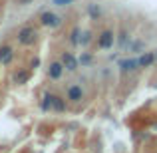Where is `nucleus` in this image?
<instances>
[{
	"mask_svg": "<svg viewBox=\"0 0 157 153\" xmlns=\"http://www.w3.org/2000/svg\"><path fill=\"white\" fill-rule=\"evenodd\" d=\"M44 109H56V111H64L66 109V101L62 100V98L58 96H52V94H48V96H44V103H42Z\"/></svg>",
	"mask_w": 157,
	"mask_h": 153,
	"instance_id": "f257e3e1",
	"label": "nucleus"
},
{
	"mask_svg": "<svg viewBox=\"0 0 157 153\" xmlns=\"http://www.w3.org/2000/svg\"><path fill=\"white\" fill-rule=\"evenodd\" d=\"M36 38H38V34H36L34 28H22L18 32V42L24 44V46H32L36 42Z\"/></svg>",
	"mask_w": 157,
	"mask_h": 153,
	"instance_id": "f03ea898",
	"label": "nucleus"
},
{
	"mask_svg": "<svg viewBox=\"0 0 157 153\" xmlns=\"http://www.w3.org/2000/svg\"><path fill=\"white\" fill-rule=\"evenodd\" d=\"M40 22L44 24V26H50V28H56L62 24V18L60 16H56L54 12H44L42 16H40Z\"/></svg>",
	"mask_w": 157,
	"mask_h": 153,
	"instance_id": "7ed1b4c3",
	"label": "nucleus"
},
{
	"mask_svg": "<svg viewBox=\"0 0 157 153\" xmlns=\"http://www.w3.org/2000/svg\"><path fill=\"white\" fill-rule=\"evenodd\" d=\"M62 66H64L66 70H70V72H74V70L78 68V60L70 52H64L62 54Z\"/></svg>",
	"mask_w": 157,
	"mask_h": 153,
	"instance_id": "20e7f679",
	"label": "nucleus"
},
{
	"mask_svg": "<svg viewBox=\"0 0 157 153\" xmlns=\"http://www.w3.org/2000/svg\"><path fill=\"white\" fill-rule=\"evenodd\" d=\"M98 44H100V48H105V50H107V48H111V46H113V32H109V30L101 32Z\"/></svg>",
	"mask_w": 157,
	"mask_h": 153,
	"instance_id": "39448f33",
	"label": "nucleus"
},
{
	"mask_svg": "<svg viewBox=\"0 0 157 153\" xmlns=\"http://www.w3.org/2000/svg\"><path fill=\"white\" fill-rule=\"evenodd\" d=\"M153 62H155V54L153 52H147V54H143V56L137 60V66H139V68H149Z\"/></svg>",
	"mask_w": 157,
	"mask_h": 153,
	"instance_id": "423d86ee",
	"label": "nucleus"
},
{
	"mask_svg": "<svg viewBox=\"0 0 157 153\" xmlns=\"http://www.w3.org/2000/svg\"><path fill=\"white\" fill-rule=\"evenodd\" d=\"M82 98H84V92H82L80 86H72V88L68 90V100H72V101H80Z\"/></svg>",
	"mask_w": 157,
	"mask_h": 153,
	"instance_id": "0eeeda50",
	"label": "nucleus"
},
{
	"mask_svg": "<svg viewBox=\"0 0 157 153\" xmlns=\"http://www.w3.org/2000/svg\"><path fill=\"white\" fill-rule=\"evenodd\" d=\"M119 68H121L123 72H129V70H135V68H139V66H137V60L129 58V60H121L119 62Z\"/></svg>",
	"mask_w": 157,
	"mask_h": 153,
	"instance_id": "6e6552de",
	"label": "nucleus"
},
{
	"mask_svg": "<svg viewBox=\"0 0 157 153\" xmlns=\"http://www.w3.org/2000/svg\"><path fill=\"white\" fill-rule=\"evenodd\" d=\"M12 56H14V52H12L8 46L0 48V62H2V64H8V62L12 60Z\"/></svg>",
	"mask_w": 157,
	"mask_h": 153,
	"instance_id": "1a4fd4ad",
	"label": "nucleus"
},
{
	"mask_svg": "<svg viewBox=\"0 0 157 153\" xmlns=\"http://www.w3.org/2000/svg\"><path fill=\"white\" fill-rule=\"evenodd\" d=\"M62 72H64V66L58 64V62L50 66V78H52V80H58V78L62 76Z\"/></svg>",
	"mask_w": 157,
	"mask_h": 153,
	"instance_id": "9d476101",
	"label": "nucleus"
},
{
	"mask_svg": "<svg viewBox=\"0 0 157 153\" xmlns=\"http://www.w3.org/2000/svg\"><path fill=\"white\" fill-rule=\"evenodd\" d=\"M26 80H28V72H18L14 76V82H16V84H24Z\"/></svg>",
	"mask_w": 157,
	"mask_h": 153,
	"instance_id": "9b49d317",
	"label": "nucleus"
},
{
	"mask_svg": "<svg viewBox=\"0 0 157 153\" xmlns=\"http://www.w3.org/2000/svg\"><path fill=\"white\" fill-rule=\"evenodd\" d=\"M70 40H72V44L80 42V30H78V28H76V30H72V38H70Z\"/></svg>",
	"mask_w": 157,
	"mask_h": 153,
	"instance_id": "f8f14e48",
	"label": "nucleus"
},
{
	"mask_svg": "<svg viewBox=\"0 0 157 153\" xmlns=\"http://www.w3.org/2000/svg\"><path fill=\"white\" fill-rule=\"evenodd\" d=\"M90 14H92L94 18H98V16H100V8H98L96 4H90Z\"/></svg>",
	"mask_w": 157,
	"mask_h": 153,
	"instance_id": "ddd939ff",
	"label": "nucleus"
},
{
	"mask_svg": "<svg viewBox=\"0 0 157 153\" xmlns=\"http://www.w3.org/2000/svg\"><path fill=\"white\" fill-rule=\"evenodd\" d=\"M74 0H52V4H56V6H66V4H72Z\"/></svg>",
	"mask_w": 157,
	"mask_h": 153,
	"instance_id": "4468645a",
	"label": "nucleus"
},
{
	"mask_svg": "<svg viewBox=\"0 0 157 153\" xmlns=\"http://www.w3.org/2000/svg\"><path fill=\"white\" fill-rule=\"evenodd\" d=\"M80 62H82V64H84V66H88L90 62H92V56H90V54H84V56L80 58Z\"/></svg>",
	"mask_w": 157,
	"mask_h": 153,
	"instance_id": "2eb2a0df",
	"label": "nucleus"
},
{
	"mask_svg": "<svg viewBox=\"0 0 157 153\" xmlns=\"http://www.w3.org/2000/svg\"><path fill=\"white\" fill-rule=\"evenodd\" d=\"M90 40H92V36H90V32H86V34H84V38H82V44H88Z\"/></svg>",
	"mask_w": 157,
	"mask_h": 153,
	"instance_id": "dca6fc26",
	"label": "nucleus"
},
{
	"mask_svg": "<svg viewBox=\"0 0 157 153\" xmlns=\"http://www.w3.org/2000/svg\"><path fill=\"white\" fill-rule=\"evenodd\" d=\"M155 60H157V54H155Z\"/></svg>",
	"mask_w": 157,
	"mask_h": 153,
	"instance_id": "f3484780",
	"label": "nucleus"
}]
</instances>
